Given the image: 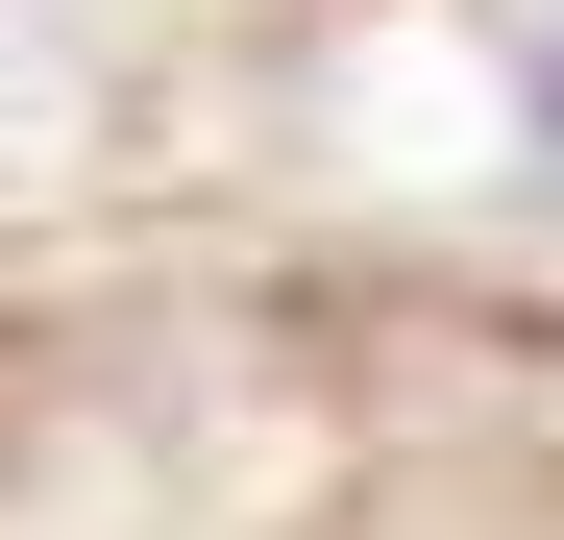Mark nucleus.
<instances>
[{"mask_svg":"<svg viewBox=\"0 0 564 540\" xmlns=\"http://www.w3.org/2000/svg\"><path fill=\"white\" fill-rule=\"evenodd\" d=\"M540 172H564V50H540Z\"/></svg>","mask_w":564,"mask_h":540,"instance_id":"obj_1","label":"nucleus"}]
</instances>
